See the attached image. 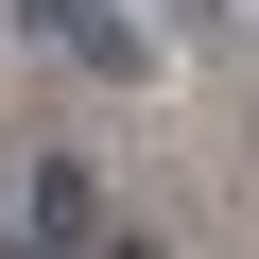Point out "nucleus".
Masks as SVG:
<instances>
[{"instance_id": "obj_2", "label": "nucleus", "mask_w": 259, "mask_h": 259, "mask_svg": "<svg viewBox=\"0 0 259 259\" xmlns=\"http://www.w3.org/2000/svg\"><path fill=\"white\" fill-rule=\"evenodd\" d=\"M173 35H190V52H207V35H242V0H156V52H173Z\"/></svg>"}, {"instance_id": "obj_5", "label": "nucleus", "mask_w": 259, "mask_h": 259, "mask_svg": "<svg viewBox=\"0 0 259 259\" xmlns=\"http://www.w3.org/2000/svg\"><path fill=\"white\" fill-rule=\"evenodd\" d=\"M242 18H259V0H242Z\"/></svg>"}, {"instance_id": "obj_4", "label": "nucleus", "mask_w": 259, "mask_h": 259, "mask_svg": "<svg viewBox=\"0 0 259 259\" xmlns=\"http://www.w3.org/2000/svg\"><path fill=\"white\" fill-rule=\"evenodd\" d=\"M0 259H52V242H0Z\"/></svg>"}, {"instance_id": "obj_3", "label": "nucleus", "mask_w": 259, "mask_h": 259, "mask_svg": "<svg viewBox=\"0 0 259 259\" xmlns=\"http://www.w3.org/2000/svg\"><path fill=\"white\" fill-rule=\"evenodd\" d=\"M104 259H173V242H104Z\"/></svg>"}, {"instance_id": "obj_1", "label": "nucleus", "mask_w": 259, "mask_h": 259, "mask_svg": "<svg viewBox=\"0 0 259 259\" xmlns=\"http://www.w3.org/2000/svg\"><path fill=\"white\" fill-rule=\"evenodd\" d=\"M35 52H69V69H104V87H139L156 69V18H121V0H0Z\"/></svg>"}]
</instances>
